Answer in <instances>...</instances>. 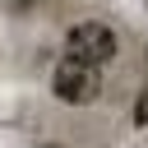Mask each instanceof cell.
<instances>
[{
    "instance_id": "1",
    "label": "cell",
    "mask_w": 148,
    "mask_h": 148,
    "mask_svg": "<svg viewBox=\"0 0 148 148\" xmlns=\"http://www.w3.org/2000/svg\"><path fill=\"white\" fill-rule=\"evenodd\" d=\"M60 56L106 69V65L120 56V32H116L111 23H102V18H79V23L65 28V51H60Z\"/></svg>"
},
{
    "instance_id": "2",
    "label": "cell",
    "mask_w": 148,
    "mask_h": 148,
    "mask_svg": "<svg viewBox=\"0 0 148 148\" xmlns=\"http://www.w3.org/2000/svg\"><path fill=\"white\" fill-rule=\"evenodd\" d=\"M51 97L65 102V106H92V102L102 97V69L60 56V60L51 65Z\"/></svg>"
},
{
    "instance_id": "3",
    "label": "cell",
    "mask_w": 148,
    "mask_h": 148,
    "mask_svg": "<svg viewBox=\"0 0 148 148\" xmlns=\"http://www.w3.org/2000/svg\"><path fill=\"white\" fill-rule=\"evenodd\" d=\"M130 125L134 130H148V88L134 92V106H130Z\"/></svg>"
},
{
    "instance_id": "4",
    "label": "cell",
    "mask_w": 148,
    "mask_h": 148,
    "mask_svg": "<svg viewBox=\"0 0 148 148\" xmlns=\"http://www.w3.org/2000/svg\"><path fill=\"white\" fill-rule=\"evenodd\" d=\"M46 148H56V143H46Z\"/></svg>"
}]
</instances>
